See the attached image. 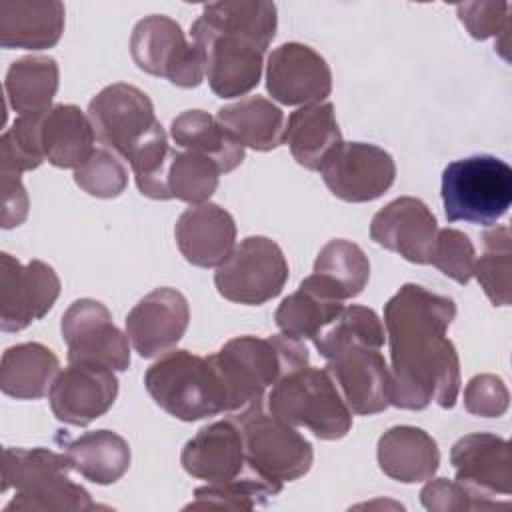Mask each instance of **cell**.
<instances>
[{"mask_svg": "<svg viewBox=\"0 0 512 512\" xmlns=\"http://www.w3.org/2000/svg\"><path fill=\"white\" fill-rule=\"evenodd\" d=\"M94 126L78 106L56 104L40 120V146L44 158L56 168L82 166L94 148Z\"/></svg>", "mask_w": 512, "mask_h": 512, "instance_id": "obj_25", "label": "cell"}, {"mask_svg": "<svg viewBox=\"0 0 512 512\" xmlns=\"http://www.w3.org/2000/svg\"><path fill=\"white\" fill-rule=\"evenodd\" d=\"M430 264H434L442 274L458 284H468L474 276L476 250L468 234L456 228L438 230L436 244L432 250Z\"/></svg>", "mask_w": 512, "mask_h": 512, "instance_id": "obj_42", "label": "cell"}, {"mask_svg": "<svg viewBox=\"0 0 512 512\" xmlns=\"http://www.w3.org/2000/svg\"><path fill=\"white\" fill-rule=\"evenodd\" d=\"M380 470L402 484L426 482L440 466L436 440L416 426H392L378 438Z\"/></svg>", "mask_w": 512, "mask_h": 512, "instance_id": "obj_24", "label": "cell"}, {"mask_svg": "<svg viewBox=\"0 0 512 512\" xmlns=\"http://www.w3.org/2000/svg\"><path fill=\"white\" fill-rule=\"evenodd\" d=\"M456 316L452 298L420 284H404L384 306L390 346V404L424 410L430 402L454 408L460 360L446 336Z\"/></svg>", "mask_w": 512, "mask_h": 512, "instance_id": "obj_1", "label": "cell"}, {"mask_svg": "<svg viewBox=\"0 0 512 512\" xmlns=\"http://www.w3.org/2000/svg\"><path fill=\"white\" fill-rule=\"evenodd\" d=\"M484 252L474 276L494 306H508L512 292V236L508 226H494L482 236Z\"/></svg>", "mask_w": 512, "mask_h": 512, "instance_id": "obj_34", "label": "cell"}, {"mask_svg": "<svg viewBox=\"0 0 512 512\" xmlns=\"http://www.w3.org/2000/svg\"><path fill=\"white\" fill-rule=\"evenodd\" d=\"M64 32V4L58 0H2L0 46L52 48Z\"/></svg>", "mask_w": 512, "mask_h": 512, "instance_id": "obj_23", "label": "cell"}, {"mask_svg": "<svg viewBox=\"0 0 512 512\" xmlns=\"http://www.w3.org/2000/svg\"><path fill=\"white\" fill-rule=\"evenodd\" d=\"M44 112L22 114L0 138V166L16 172L38 168L46 158L40 146V120Z\"/></svg>", "mask_w": 512, "mask_h": 512, "instance_id": "obj_39", "label": "cell"}, {"mask_svg": "<svg viewBox=\"0 0 512 512\" xmlns=\"http://www.w3.org/2000/svg\"><path fill=\"white\" fill-rule=\"evenodd\" d=\"M170 136L182 150L208 156L220 168L230 172L244 160V146L204 110H186L170 124Z\"/></svg>", "mask_w": 512, "mask_h": 512, "instance_id": "obj_30", "label": "cell"}, {"mask_svg": "<svg viewBox=\"0 0 512 512\" xmlns=\"http://www.w3.org/2000/svg\"><path fill=\"white\" fill-rule=\"evenodd\" d=\"M136 66L152 76L168 78L180 88H196L204 80L198 46L188 42L180 24L164 14H150L136 22L130 36Z\"/></svg>", "mask_w": 512, "mask_h": 512, "instance_id": "obj_10", "label": "cell"}, {"mask_svg": "<svg viewBox=\"0 0 512 512\" xmlns=\"http://www.w3.org/2000/svg\"><path fill=\"white\" fill-rule=\"evenodd\" d=\"M174 148L168 144V136L160 126L146 142H142L128 164L134 172V180L138 190L154 200H170L168 190V168L174 158Z\"/></svg>", "mask_w": 512, "mask_h": 512, "instance_id": "obj_38", "label": "cell"}, {"mask_svg": "<svg viewBox=\"0 0 512 512\" xmlns=\"http://www.w3.org/2000/svg\"><path fill=\"white\" fill-rule=\"evenodd\" d=\"M450 462L456 480L470 484L486 494L512 492V454L510 442L490 432L466 434L454 442Z\"/></svg>", "mask_w": 512, "mask_h": 512, "instance_id": "obj_22", "label": "cell"}, {"mask_svg": "<svg viewBox=\"0 0 512 512\" xmlns=\"http://www.w3.org/2000/svg\"><path fill=\"white\" fill-rule=\"evenodd\" d=\"M232 418L240 426L248 468L268 484L282 490L312 468V444L288 422L280 420L262 402H254Z\"/></svg>", "mask_w": 512, "mask_h": 512, "instance_id": "obj_7", "label": "cell"}, {"mask_svg": "<svg viewBox=\"0 0 512 512\" xmlns=\"http://www.w3.org/2000/svg\"><path fill=\"white\" fill-rule=\"evenodd\" d=\"M216 120L246 148L268 152L284 142V112L264 96H248L222 106Z\"/></svg>", "mask_w": 512, "mask_h": 512, "instance_id": "obj_29", "label": "cell"}, {"mask_svg": "<svg viewBox=\"0 0 512 512\" xmlns=\"http://www.w3.org/2000/svg\"><path fill=\"white\" fill-rule=\"evenodd\" d=\"M60 332L68 346L70 364H92L112 372H124L130 366V340L98 300L72 302L62 316Z\"/></svg>", "mask_w": 512, "mask_h": 512, "instance_id": "obj_12", "label": "cell"}, {"mask_svg": "<svg viewBox=\"0 0 512 512\" xmlns=\"http://www.w3.org/2000/svg\"><path fill=\"white\" fill-rule=\"evenodd\" d=\"M266 408L320 440L344 438L352 428V412L326 368L302 366L288 372L272 386Z\"/></svg>", "mask_w": 512, "mask_h": 512, "instance_id": "obj_5", "label": "cell"}, {"mask_svg": "<svg viewBox=\"0 0 512 512\" xmlns=\"http://www.w3.org/2000/svg\"><path fill=\"white\" fill-rule=\"evenodd\" d=\"M144 386L164 412L184 422L234 412L228 388L212 358L190 350L162 354L146 370Z\"/></svg>", "mask_w": 512, "mask_h": 512, "instance_id": "obj_3", "label": "cell"}, {"mask_svg": "<svg viewBox=\"0 0 512 512\" xmlns=\"http://www.w3.org/2000/svg\"><path fill=\"white\" fill-rule=\"evenodd\" d=\"M190 32L202 54L204 78L216 96H244L258 86L266 50L250 34L226 26L204 12Z\"/></svg>", "mask_w": 512, "mask_h": 512, "instance_id": "obj_8", "label": "cell"}, {"mask_svg": "<svg viewBox=\"0 0 512 512\" xmlns=\"http://www.w3.org/2000/svg\"><path fill=\"white\" fill-rule=\"evenodd\" d=\"M116 396L114 372L92 364H70L60 370L48 392L54 416L70 426H88L112 408Z\"/></svg>", "mask_w": 512, "mask_h": 512, "instance_id": "obj_18", "label": "cell"}, {"mask_svg": "<svg viewBox=\"0 0 512 512\" xmlns=\"http://www.w3.org/2000/svg\"><path fill=\"white\" fill-rule=\"evenodd\" d=\"M74 182L90 196L116 198L128 186V170L116 152L102 146L74 170Z\"/></svg>", "mask_w": 512, "mask_h": 512, "instance_id": "obj_40", "label": "cell"}, {"mask_svg": "<svg viewBox=\"0 0 512 512\" xmlns=\"http://www.w3.org/2000/svg\"><path fill=\"white\" fill-rule=\"evenodd\" d=\"M190 322L188 300L174 288H156L126 316V336L142 358L170 352Z\"/></svg>", "mask_w": 512, "mask_h": 512, "instance_id": "obj_19", "label": "cell"}, {"mask_svg": "<svg viewBox=\"0 0 512 512\" xmlns=\"http://www.w3.org/2000/svg\"><path fill=\"white\" fill-rule=\"evenodd\" d=\"M60 296V278L42 260L22 264L8 252L0 254V328L20 332L44 318Z\"/></svg>", "mask_w": 512, "mask_h": 512, "instance_id": "obj_13", "label": "cell"}, {"mask_svg": "<svg viewBox=\"0 0 512 512\" xmlns=\"http://www.w3.org/2000/svg\"><path fill=\"white\" fill-rule=\"evenodd\" d=\"M342 310V300L326 294L312 276H308L300 282L294 294L280 302L274 320L284 336L294 340H314Z\"/></svg>", "mask_w": 512, "mask_h": 512, "instance_id": "obj_31", "label": "cell"}, {"mask_svg": "<svg viewBox=\"0 0 512 512\" xmlns=\"http://www.w3.org/2000/svg\"><path fill=\"white\" fill-rule=\"evenodd\" d=\"M62 448L72 470L100 486L120 480L132 460L128 442L112 430H94L72 440L64 438Z\"/></svg>", "mask_w": 512, "mask_h": 512, "instance_id": "obj_28", "label": "cell"}, {"mask_svg": "<svg viewBox=\"0 0 512 512\" xmlns=\"http://www.w3.org/2000/svg\"><path fill=\"white\" fill-rule=\"evenodd\" d=\"M266 90L276 102L286 106L318 104L332 92V72L314 48L286 42L268 56Z\"/></svg>", "mask_w": 512, "mask_h": 512, "instance_id": "obj_16", "label": "cell"}, {"mask_svg": "<svg viewBox=\"0 0 512 512\" xmlns=\"http://www.w3.org/2000/svg\"><path fill=\"white\" fill-rule=\"evenodd\" d=\"M508 404V388L496 374H476L464 388V406L474 416L500 418L508 410Z\"/></svg>", "mask_w": 512, "mask_h": 512, "instance_id": "obj_44", "label": "cell"}, {"mask_svg": "<svg viewBox=\"0 0 512 512\" xmlns=\"http://www.w3.org/2000/svg\"><path fill=\"white\" fill-rule=\"evenodd\" d=\"M220 168L214 160L192 150H176L168 168V190L172 198L202 204L218 188Z\"/></svg>", "mask_w": 512, "mask_h": 512, "instance_id": "obj_36", "label": "cell"}, {"mask_svg": "<svg viewBox=\"0 0 512 512\" xmlns=\"http://www.w3.org/2000/svg\"><path fill=\"white\" fill-rule=\"evenodd\" d=\"M380 350L368 344H344L326 356V370L352 414L370 416L390 406V368Z\"/></svg>", "mask_w": 512, "mask_h": 512, "instance_id": "obj_15", "label": "cell"}, {"mask_svg": "<svg viewBox=\"0 0 512 512\" xmlns=\"http://www.w3.org/2000/svg\"><path fill=\"white\" fill-rule=\"evenodd\" d=\"M88 118L96 138L126 160L162 126L154 116L152 100L126 82L102 88L88 104Z\"/></svg>", "mask_w": 512, "mask_h": 512, "instance_id": "obj_11", "label": "cell"}, {"mask_svg": "<svg viewBox=\"0 0 512 512\" xmlns=\"http://www.w3.org/2000/svg\"><path fill=\"white\" fill-rule=\"evenodd\" d=\"M284 142L300 166L320 170L326 156L342 142L334 106L330 102H318L294 110L288 116Z\"/></svg>", "mask_w": 512, "mask_h": 512, "instance_id": "obj_27", "label": "cell"}, {"mask_svg": "<svg viewBox=\"0 0 512 512\" xmlns=\"http://www.w3.org/2000/svg\"><path fill=\"white\" fill-rule=\"evenodd\" d=\"M420 502L432 512H456V510H488L506 508L508 502H498L492 494L472 488L460 480L436 478L422 488Z\"/></svg>", "mask_w": 512, "mask_h": 512, "instance_id": "obj_41", "label": "cell"}, {"mask_svg": "<svg viewBox=\"0 0 512 512\" xmlns=\"http://www.w3.org/2000/svg\"><path fill=\"white\" fill-rule=\"evenodd\" d=\"M312 280L332 298H356L370 280V262L364 250L342 238L330 240L316 256Z\"/></svg>", "mask_w": 512, "mask_h": 512, "instance_id": "obj_32", "label": "cell"}, {"mask_svg": "<svg viewBox=\"0 0 512 512\" xmlns=\"http://www.w3.org/2000/svg\"><path fill=\"white\" fill-rule=\"evenodd\" d=\"M328 190L344 202L380 198L396 178L394 158L380 146L340 142L318 170Z\"/></svg>", "mask_w": 512, "mask_h": 512, "instance_id": "obj_14", "label": "cell"}, {"mask_svg": "<svg viewBox=\"0 0 512 512\" xmlns=\"http://www.w3.org/2000/svg\"><path fill=\"white\" fill-rule=\"evenodd\" d=\"M0 192H2V228L10 230L20 226L28 216V194L20 180V172L0 166Z\"/></svg>", "mask_w": 512, "mask_h": 512, "instance_id": "obj_45", "label": "cell"}, {"mask_svg": "<svg viewBox=\"0 0 512 512\" xmlns=\"http://www.w3.org/2000/svg\"><path fill=\"white\" fill-rule=\"evenodd\" d=\"M180 462L192 478L206 480L210 484L254 474L246 464L242 432L232 416L202 426L184 444Z\"/></svg>", "mask_w": 512, "mask_h": 512, "instance_id": "obj_20", "label": "cell"}, {"mask_svg": "<svg viewBox=\"0 0 512 512\" xmlns=\"http://www.w3.org/2000/svg\"><path fill=\"white\" fill-rule=\"evenodd\" d=\"M182 256L200 268H218L236 248V224L228 210L214 202L192 204L174 226Z\"/></svg>", "mask_w": 512, "mask_h": 512, "instance_id": "obj_21", "label": "cell"}, {"mask_svg": "<svg viewBox=\"0 0 512 512\" xmlns=\"http://www.w3.org/2000/svg\"><path fill=\"white\" fill-rule=\"evenodd\" d=\"M70 460L48 448H4L2 492L16 496L2 512H86L96 504L90 492L70 478Z\"/></svg>", "mask_w": 512, "mask_h": 512, "instance_id": "obj_2", "label": "cell"}, {"mask_svg": "<svg viewBox=\"0 0 512 512\" xmlns=\"http://www.w3.org/2000/svg\"><path fill=\"white\" fill-rule=\"evenodd\" d=\"M58 80L60 70L52 56H22L6 72V98L18 116L44 112L52 108Z\"/></svg>", "mask_w": 512, "mask_h": 512, "instance_id": "obj_33", "label": "cell"}, {"mask_svg": "<svg viewBox=\"0 0 512 512\" xmlns=\"http://www.w3.org/2000/svg\"><path fill=\"white\" fill-rule=\"evenodd\" d=\"M60 372L58 356L40 342H22L4 350L0 388L16 400H36L50 392Z\"/></svg>", "mask_w": 512, "mask_h": 512, "instance_id": "obj_26", "label": "cell"}, {"mask_svg": "<svg viewBox=\"0 0 512 512\" xmlns=\"http://www.w3.org/2000/svg\"><path fill=\"white\" fill-rule=\"evenodd\" d=\"M460 22L476 40L508 36L510 4L508 2H464L456 6Z\"/></svg>", "mask_w": 512, "mask_h": 512, "instance_id": "obj_43", "label": "cell"}, {"mask_svg": "<svg viewBox=\"0 0 512 512\" xmlns=\"http://www.w3.org/2000/svg\"><path fill=\"white\" fill-rule=\"evenodd\" d=\"M280 490L256 474L230 482H214L196 488L194 502L184 510H254Z\"/></svg>", "mask_w": 512, "mask_h": 512, "instance_id": "obj_35", "label": "cell"}, {"mask_svg": "<svg viewBox=\"0 0 512 512\" xmlns=\"http://www.w3.org/2000/svg\"><path fill=\"white\" fill-rule=\"evenodd\" d=\"M384 340L386 334L378 314L372 308L352 304L314 338V346L326 358L332 350L344 344H368L382 348Z\"/></svg>", "mask_w": 512, "mask_h": 512, "instance_id": "obj_37", "label": "cell"}, {"mask_svg": "<svg viewBox=\"0 0 512 512\" xmlns=\"http://www.w3.org/2000/svg\"><path fill=\"white\" fill-rule=\"evenodd\" d=\"M438 236L432 210L414 196H402L380 208L370 222V238L414 264H430Z\"/></svg>", "mask_w": 512, "mask_h": 512, "instance_id": "obj_17", "label": "cell"}, {"mask_svg": "<svg viewBox=\"0 0 512 512\" xmlns=\"http://www.w3.org/2000/svg\"><path fill=\"white\" fill-rule=\"evenodd\" d=\"M448 222L494 226L512 204V168L490 154L450 162L442 172Z\"/></svg>", "mask_w": 512, "mask_h": 512, "instance_id": "obj_6", "label": "cell"}, {"mask_svg": "<svg viewBox=\"0 0 512 512\" xmlns=\"http://www.w3.org/2000/svg\"><path fill=\"white\" fill-rule=\"evenodd\" d=\"M210 358L228 388L234 412L262 402L266 390L282 376L308 366V350L300 340L284 334L268 338L238 336L210 354Z\"/></svg>", "mask_w": 512, "mask_h": 512, "instance_id": "obj_4", "label": "cell"}, {"mask_svg": "<svg viewBox=\"0 0 512 512\" xmlns=\"http://www.w3.org/2000/svg\"><path fill=\"white\" fill-rule=\"evenodd\" d=\"M288 280L282 248L266 236L244 238L216 268L214 284L230 302L258 306L276 298Z\"/></svg>", "mask_w": 512, "mask_h": 512, "instance_id": "obj_9", "label": "cell"}]
</instances>
